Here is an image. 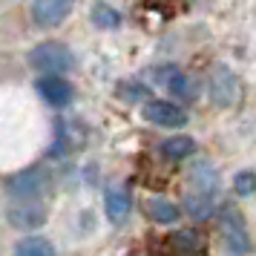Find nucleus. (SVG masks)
I'll use <instances>...</instances> for the list:
<instances>
[{
	"label": "nucleus",
	"mask_w": 256,
	"mask_h": 256,
	"mask_svg": "<svg viewBox=\"0 0 256 256\" xmlns=\"http://www.w3.org/2000/svg\"><path fill=\"white\" fill-rule=\"evenodd\" d=\"M92 20H95V26H101V29H116V26L121 24V14H118L112 6H106V3H95Z\"/></svg>",
	"instance_id": "f3484780"
},
{
	"label": "nucleus",
	"mask_w": 256,
	"mask_h": 256,
	"mask_svg": "<svg viewBox=\"0 0 256 256\" xmlns=\"http://www.w3.org/2000/svg\"><path fill=\"white\" fill-rule=\"evenodd\" d=\"M219 224H222V233H224V244L228 250L236 256H244L250 254V236H248V228H244L242 216L236 213L233 208H224L219 213Z\"/></svg>",
	"instance_id": "20e7f679"
},
{
	"label": "nucleus",
	"mask_w": 256,
	"mask_h": 256,
	"mask_svg": "<svg viewBox=\"0 0 256 256\" xmlns=\"http://www.w3.org/2000/svg\"><path fill=\"white\" fill-rule=\"evenodd\" d=\"M144 118L156 127H170V130L187 124V112L182 106L173 104V101H158V98L144 104Z\"/></svg>",
	"instance_id": "39448f33"
},
{
	"label": "nucleus",
	"mask_w": 256,
	"mask_h": 256,
	"mask_svg": "<svg viewBox=\"0 0 256 256\" xmlns=\"http://www.w3.org/2000/svg\"><path fill=\"white\" fill-rule=\"evenodd\" d=\"M164 250H167V256H204L208 242L196 230H176L164 239Z\"/></svg>",
	"instance_id": "0eeeda50"
},
{
	"label": "nucleus",
	"mask_w": 256,
	"mask_h": 256,
	"mask_svg": "<svg viewBox=\"0 0 256 256\" xmlns=\"http://www.w3.org/2000/svg\"><path fill=\"white\" fill-rule=\"evenodd\" d=\"M144 210H147V216H150L152 222H158V224H173V222H178V216H182V208L173 204V202H167V198H162V196L147 198V202H144Z\"/></svg>",
	"instance_id": "f8f14e48"
},
{
	"label": "nucleus",
	"mask_w": 256,
	"mask_h": 256,
	"mask_svg": "<svg viewBox=\"0 0 256 256\" xmlns=\"http://www.w3.org/2000/svg\"><path fill=\"white\" fill-rule=\"evenodd\" d=\"M29 64L44 75H60V72H70L75 66V55L60 40H44L29 52Z\"/></svg>",
	"instance_id": "f257e3e1"
},
{
	"label": "nucleus",
	"mask_w": 256,
	"mask_h": 256,
	"mask_svg": "<svg viewBox=\"0 0 256 256\" xmlns=\"http://www.w3.org/2000/svg\"><path fill=\"white\" fill-rule=\"evenodd\" d=\"M35 90L52 106H66L72 101V84L66 78H60V75H44V78H38Z\"/></svg>",
	"instance_id": "6e6552de"
},
{
	"label": "nucleus",
	"mask_w": 256,
	"mask_h": 256,
	"mask_svg": "<svg viewBox=\"0 0 256 256\" xmlns=\"http://www.w3.org/2000/svg\"><path fill=\"white\" fill-rule=\"evenodd\" d=\"M121 95H124V101H141V98H147V86L144 84H121Z\"/></svg>",
	"instance_id": "6ab92c4d"
},
{
	"label": "nucleus",
	"mask_w": 256,
	"mask_h": 256,
	"mask_svg": "<svg viewBox=\"0 0 256 256\" xmlns=\"http://www.w3.org/2000/svg\"><path fill=\"white\" fill-rule=\"evenodd\" d=\"M75 0H35L32 3V20L40 29H52L66 20V14L72 12Z\"/></svg>",
	"instance_id": "423d86ee"
},
{
	"label": "nucleus",
	"mask_w": 256,
	"mask_h": 256,
	"mask_svg": "<svg viewBox=\"0 0 256 256\" xmlns=\"http://www.w3.org/2000/svg\"><path fill=\"white\" fill-rule=\"evenodd\" d=\"M216 184H219V176L216 170L210 167L208 162H198L193 164V170H190V190H198V193H216Z\"/></svg>",
	"instance_id": "ddd939ff"
},
{
	"label": "nucleus",
	"mask_w": 256,
	"mask_h": 256,
	"mask_svg": "<svg viewBox=\"0 0 256 256\" xmlns=\"http://www.w3.org/2000/svg\"><path fill=\"white\" fill-rule=\"evenodd\" d=\"M182 208L193 216V219H210L213 216V196L210 193H198V190H187Z\"/></svg>",
	"instance_id": "4468645a"
},
{
	"label": "nucleus",
	"mask_w": 256,
	"mask_h": 256,
	"mask_svg": "<svg viewBox=\"0 0 256 256\" xmlns=\"http://www.w3.org/2000/svg\"><path fill=\"white\" fill-rule=\"evenodd\" d=\"M196 152V141L190 136H173V138L162 141V156L170 162H184Z\"/></svg>",
	"instance_id": "2eb2a0df"
},
{
	"label": "nucleus",
	"mask_w": 256,
	"mask_h": 256,
	"mask_svg": "<svg viewBox=\"0 0 256 256\" xmlns=\"http://www.w3.org/2000/svg\"><path fill=\"white\" fill-rule=\"evenodd\" d=\"M9 222L20 230H35L46 222V210L35 204V202H20V204H12L9 208Z\"/></svg>",
	"instance_id": "9d476101"
},
{
	"label": "nucleus",
	"mask_w": 256,
	"mask_h": 256,
	"mask_svg": "<svg viewBox=\"0 0 256 256\" xmlns=\"http://www.w3.org/2000/svg\"><path fill=\"white\" fill-rule=\"evenodd\" d=\"M49 187V170L46 167H26L20 173L9 176V182H6V190H9V196L20 198V202H32L38 198L44 190Z\"/></svg>",
	"instance_id": "f03ea898"
},
{
	"label": "nucleus",
	"mask_w": 256,
	"mask_h": 256,
	"mask_svg": "<svg viewBox=\"0 0 256 256\" xmlns=\"http://www.w3.org/2000/svg\"><path fill=\"white\" fill-rule=\"evenodd\" d=\"M14 256H58V250L44 236H26L14 244Z\"/></svg>",
	"instance_id": "dca6fc26"
},
{
	"label": "nucleus",
	"mask_w": 256,
	"mask_h": 256,
	"mask_svg": "<svg viewBox=\"0 0 256 256\" xmlns=\"http://www.w3.org/2000/svg\"><path fill=\"white\" fill-rule=\"evenodd\" d=\"M150 78L158 86H164L167 92H173L176 98H193L190 78L182 70H176V66H156V70H150Z\"/></svg>",
	"instance_id": "1a4fd4ad"
},
{
	"label": "nucleus",
	"mask_w": 256,
	"mask_h": 256,
	"mask_svg": "<svg viewBox=\"0 0 256 256\" xmlns=\"http://www.w3.org/2000/svg\"><path fill=\"white\" fill-rule=\"evenodd\" d=\"M104 204H106V219L112 222V224H121L130 216V210H132L130 190H124V187H110Z\"/></svg>",
	"instance_id": "9b49d317"
},
{
	"label": "nucleus",
	"mask_w": 256,
	"mask_h": 256,
	"mask_svg": "<svg viewBox=\"0 0 256 256\" xmlns=\"http://www.w3.org/2000/svg\"><path fill=\"white\" fill-rule=\"evenodd\" d=\"M233 190H236L239 196H254L256 193V173H250V170L236 173V178H233Z\"/></svg>",
	"instance_id": "a211bd4d"
},
{
	"label": "nucleus",
	"mask_w": 256,
	"mask_h": 256,
	"mask_svg": "<svg viewBox=\"0 0 256 256\" xmlns=\"http://www.w3.org/2000/svg\"><path fill=\"white\" fill-rule=\"evenodd\" d=\"M208 92L216 106H233L239 101V78L224 64H216L208 78Z\"/></svg>",
	"instance_id": "7ed1b4c3"
}]
</instances>
